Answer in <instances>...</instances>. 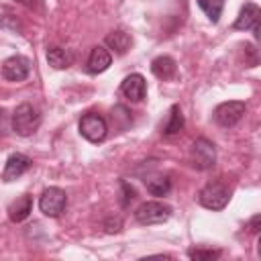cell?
Wrapping results in <instances>:
<instances>
[{
  "instance_id": "cell-1",
  "label": "cell",
  "mask_w": 261,
  "mask_h": 261,
  "mask_svg": "<svg viewBox=\"0 0 261 261\" xmlns=\"http://www.w3.org/2000/svg\"><path fill=\"white\" fill-rule=\"evenodd\" d=\"M41 124V112L37 110V106L22 102L14 108L12 112V130L20 137H31Z\"/></svg>"
},
{
  "instance_id": "cell-2",
  "label": "cell",
  "mask_w": 261,
  "mask_h": 261,
  "mask_svg": "<svg viewBox=\"0 0 261 261\" xmlns=\"http://www.w3.org/2000/svg\"><path fill=\"white\" fill-rule=\"evenodd\" d=\"M228 200H230V190L222 181H210L198 194V202L208 210H222L228 204Z\"/></svg>"
},
{
  "instance_id": "cell-3",
  "label": "cell",
  "mask_w": 261,
  "mask_h": 261,
  "mask_svg": "<svg viewBox=\"0 0 261 261\" xmlns=\"http://www.w3.org/2000/svg\"><path fill=\"white\" fill-rule=\"evenodd\" d=\"M214 161H216L214 143H210L204 137L196 139L192 149H190V163H192V167H196L200 171H206V169H210L214 165Z\"/></svg>"
},
{
  "instance_id": "cell-4",
  "label": "cell",
  "mask_w": 261,
  "mask_h": 261,
  "mask_svg": "<svg viewBox=\"0 0 261 261\" xmlns=\"http://www.w3.org/2000/svg\"><path fill=\"white\" fill-rule=\"evenodd\" d=\"M171 216V206L163 204V202H143L137 210H135V218L139 224H161Z\"/></svg>"
},
{
  "instance_id": "cell-5",
  "label": "cell",
  "mask_w": 261,
  "mask_h": 261,
  "mask_svg": "<svg viewBox=\"0 0 261 261\" xmlns=\"http://www.w3.org/2000/svg\"><path fill=\"white\" fill-rule=\"evenodd\" d=\"M80 133H82V137L88 139L90 143H100V141H104L106 135H108V124H106V120H104L100 114L88 112V114H84L82 120H80Z\"/></svg>"
},
{
  "instance_id": "cell-6",
  "label": "cell",
  "mask_w": 261,
  "mask_h": 261,
  "mask_svg": "<svg viewBox=\"0 0 261 261\" xmlns=\"http://www.w3.org/2000/svg\"><path fill=\"white\" fill-rule=\"evenodd\" d=\"M65 204H67L65 192H63L61 188H55V186L47 188V190L41 194V198H39V210H41L45 216H51V218L59 216V214L65 210Z\"/></svg>"
},
{
  "instance_id": "cell-7",
  "label": "cell",
  "mask_w": 261,
  "mask_h": 261,
  "mask_svg": "<svg viewBox=\"0 0 261 261\" xmlns=\"http://www.w3.org/2000/svg\"><path fill=\"white\" fill-rule=\"evenodd\" d=\"M245 110H247L245 102H241V100H228V102H222V104L216 106L214 120L220 126H234L243 118Z\"/></svg>"
},
{
  "instance_id": "cell-8",
  "label": "cell",
  "mask_w": 261,
  "mask_h": 261,
  "mask_svg": "<svg viewBox=\"0 0 261 261\" xmlns=\"http://www.w3.org/2000/svg\"><path fill=\"white\" fill-rule=\"evenodd\" d=\"M31 73V61L22 55H12L2 63V75L8 82H22Z\"/></svg>"
},
{
  "instance_id": "cell-9",
  "label": "cell",
  "mask_w": 261,
  "mask_h": 261,
  "mask_svg": "<svg viewBox=\"0 0 261 261\" xmlns=\"http://www.w3.org/2000/svg\"><path fill=\"white\" fill-rule=\"evenodd\" d=\"M120 92L130 102H141L145 98V94H147V82H145V77L141 73H130L120 84Z\"/></svg>"
},
{
  "instance_id": "cell-10",
  "label": "cell",
  "mask_w": 261,
  "mask_h": 261,
  "mask_svg": "<svg viewBox=\"0 0 261 261\" xmlns=\"http://www.w3.org/2000/svg\"><path fill=\"white\" fill-rule=\"evenodd\" d=\"M259 16H261L259 6L253 4V2H249V4H245V6L241 8V12H239V16H237V20H234V29H239V31H249V29H253L255 35H257V33H259Z\"/></svg>"
},
{
  "instance_id": "cell-11",
  "label": "cell",
  "mask_w": 261,
  "mask_h": 261,
  "mask_svg": "<svg viewBox=\"0 0 261 261\" xmlns=\"http://www.w3.org/2000/svg\"><path fill=\"white\" fill-rule=\"evenodd\" d=\"M31 167V159L22 153H12L8 159H6V165H4V171H2V179L4 181H14L18 179L27 169Z\"/></svg>"
},
{
  "instance_id": "cell-12",
  "label": "cell",
  "mask_w": 261,
  "mask_h": 261,
  "mask_svg": "<svg viewBox=\"0 0 261 261\" xmlns=\"http://www.w3.org/2000/svg\"><path fill=\"white\" fill-rule=\"evenodd\" d=\"M110 63H112V55L108 53V49H104L100 45L90 51L88 61H86L90 73H102V71H106L110 67Z\"/></svg>"
},
{
  "instance_id": "cell-13",
  "label": "cell",
  "mask_w": 261,
  "mask_h": 261,
  "mask_svg": "<svg viewBox=\"0 0 261 261\" xmlns=\"http://www.w3.org/2000/svg\"><path fill=\"white\" fill-rule=\"evenodd\" d=\"M151 71L159 80H171L175 75V71H177V65L169 55H159V57H155L151 61Z\"/></svg>"
},
{
  "instance_id": "cell-14",
  "label": "cell",
  "mask_w": 261,
  "mask_h": 261,
  "mask_svg": "<svg viewBox=\"0 0 261 261\" xmlns=\"http://www.w3.org/2000/svg\"><path fill=\"white\" fill-rule=\"evenodd\" d=\"M33 210V198L29 194H22L20 198H16L10 206H8V218L12 222H22Z\"/></svg>"
},
{
  "instance_id": "cell-15",
  "label": "cell",
  "mask_w": 261,
  "mask_h": 261,
  "mask_svg": "<svg viewBox=\"0 0 261 261\" xmlns=\"http://www.w3.org/2000/svg\"><path fill=\"white\" fill-rule=\"evenodd\" d=\"M104 43H106V47L112 49L116 55H124V53L128 51L133 39H130V35L124 33V31H112V33L104 39Z\"/></svg>"
},
{
  "instance_id": "cell-16",
  "label": "cell",
  "mask_w": 261,
  "mask_h": 261,
  "mask_svg": "<svg viewBox=\"0 0 261 261\" xmlns=\"http://www.w3.org/2000/svg\"><path fill=\"white\" fill-rule=\"evenodd\" d=\"M47 61L55 69H65L71 65L73 55L63 47H51V49H47Z\"/></svg>"
},
{
  "instance_id": "cell-17",
  "label": "cell",
  "mask_w": 261,
  "mask_h": 261,
  "mask_svg": "<svg viewBox=\"0 0 261 261\" xmlns=\"http://www.w3.org/2000/svg\"><path fill=\"white\" fill-rule=\"evenodd\" d=\"M181 128H184V114H181L179 106L173 104V106L169 108L167 120H165V124H163V135H175V133H179Z\"/></svg>"
},
{
  "instance_id": "cell-18",
  "label": "cell",
  "mask_w": 261,
  "mask_h": 261,
  "mask_svg": "<svg viewBox=\"0 0 261 261\" xmlns=\"http://www.w3.org/2000/svg\"><path fill=\"white\" fill-rule=\"evenodd\" d=\"M145 184H147L149 194H153V196H165V194L171 190V179H169L167 175L149 177V179H145Z\"/></svg>"
},
{
  "instance_id": "cell-19",
  "label": "cell",
  "mask_w": 261,
  "mask_h": 261,
  "mask_svg": "<svg viewBox=\"0 0 261 261\" xmlns=\"http://www.w3.org/2000/svg\"><path fill=\"white\" fill-rule=\"evenodd\" d=\"M198 6L204 10V14L212 22H218V18L222 14V8H224V0H198Z\"/></svg>"
},
{
  "instance_id": "cell-20",
  "label": "cell",
  "mask_w": 261,
  "mask_h": 261,
  "mask_svg": "<svg viewBox=\"0 0 261 261\" xmlns=\"http://www.w3.org/2000/svg\"><path fill=\"white\" fill-rule=\"evenodd\" d=\"M188 257L196 259V261H212V259L220 257V251L218 249H190Z\"/></svg>"
},
{
  "instance_id": "cell-21",
  "label": "cell",
  "mask_w": 261,
  "mask_h": 261,
  "mask_svg": "<svg viewBox=\"0 0 261 261\" xmlns=\"http://www.w3.org/2000/svg\"><path fill=\"white\" fill-rule=\"evenodd\" d=\"M120 188H122V200H120V202H122V206H126V204H128L137 194H135V190H133L126 181H120Z\"/></svg>"
},
{
  "instance_id": "cell-22",
  "label": "cell",
  "mask_w": 261,
  "mask_h": 261,
  "mask_svg": "<svg viewBox=\"0 0 261 261\" xmlns=\"http://www.w3.org/2000/svg\"><path fill=\"white\" fill-rule=\"evenodd\" d=\"M259 222H261V216H259V214H255V216L251 218V222H249L251 232H259Z\"/></svg>"
},
{
  "instance_id": "cell-23",
  "label": "cell",
  "mask_w": 261,
  "mask_h": 261,
  "mask_svg": "<svg viewBox=\"0 0 261 261\" xmlns=\"http://www.w3.org/2000/svg\"><path fill=\"white\" fill-rule=\"evenodd\" d=\"M2 118H4V112L0 110V124H2Z\"/></svg>"
}]
</instances>
